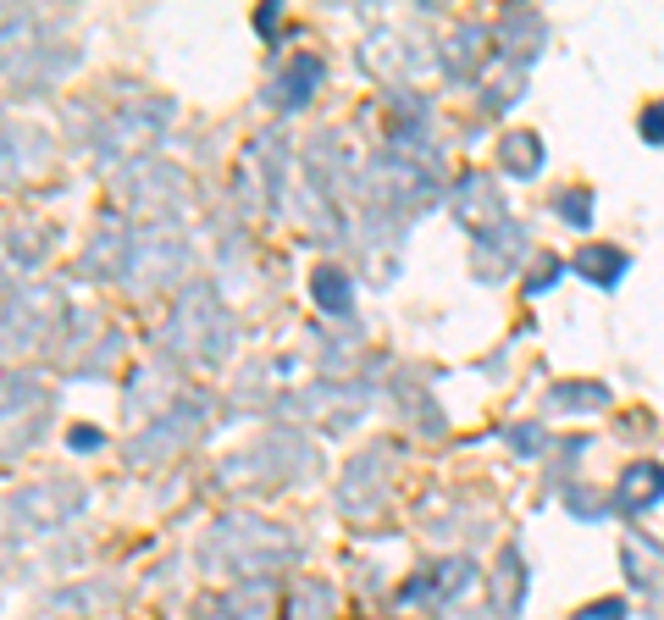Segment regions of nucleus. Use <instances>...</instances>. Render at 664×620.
I'll use <instances>...</instances> for the list:
<instances>
[{
    "label": "nucleus",
    "mask_w": 664,
    "mask_h": 620,
    "mask_svg": "<svg viewBox=\"0 0 664 620\" xmlns=\"http://www.w3.org/2000/svg\"><path fill=\"white\" fill-rule=\"evenodd\" d=\"M576 266H581V277H593V283L615 288L620 272H626V255H620V250H581Z\"/></svg>",
    "instance_id": "obj_1"
},
{
    "label": "nucleus",
    "mask_w": 664,
    "mask_h": 620,
    "mask_svg": "<svg viewBox=\"0 0 664 620\" xmlns=\"http://www.w3.org/2000/svg\"><path fill=\"white\" fill-rule=\"evenodd\" d=\"M659 488H664V471H659V465H631V477H626V499L631 504H653V499H659Z\"/></svg>",
    "instance_id": "obj_2"
},
{
    "label": "nucleus",
    "mask_w": 664,
    "mask_h": 620,
    "mask_svg": "<svg viewBox=\"0 0 664 620\" xmlns=\"http://www.w3.org/2000/svg\"><path fill=\"white\" fill-rule=\"evenodd\" d=\"M537 161H543V150H537L532 133H510L504 139V167L510 172H537Z\"/></svg>",
    "instance_id": "obj_3"
},
{
    "label": "nucleus",
    "mask_w": 664,
    "mask_h": 620,
    "mask_svg": "<svg viewBox=\"0 0 664 620\" xmlns=\"http://www.w3.org/2000/svg\"><path fill=\"white\" fill-rule=\"evenodd\" d=\"M554 405L559 410H587V405H604V388L581 382V388H554Z\"/></svg>",
    "instance_id": "obj_4"
},
{
    "label": "nucleus",
    "mask_w": 664,
    "mask_h": 620,
    "mask_svg": "<svg viewBox=\"0 0 664 620\" xmlns=\"http://www.w3.org/2000/svg\"><path fill=\"white\" fill-rule=\"evenodd\" d=\"M642 139H648V144H664V100H653V106L642 111Z\"/></svg>",
    "instance_id": "obj_5"
},
{
    "label": "nucleus",
    "mask_w": 664,
    "mask_h": 620,
    "mask_svg": "<svg viewBox=\"0 0 664 620\" xmlns=\"http://www.w3.org/2000/svg\"><path fill=\"white\" fill-rule=\"evenodd\" d=\"M559 211H565L576 227H587V194H565V200H559Z\"/></svg>",
    "instance_id": "obj_6"
},
{
    "label": "nucleus",
    "mask_w": 664,
    "mask_h": 620,
    "mask_svg": "<svg viewBox=\"0 0 664 620\" xmlns=\"http://www.w3.org/2000/svg\"><path fill=\"white\" fill-rule=\"evenodd\" d=\"M620 615H626V604H615V598H609V604L587 609V615H581V620H620Z\"/></svg>",
    "instance_id": "obj_7"
}]
</instances>
